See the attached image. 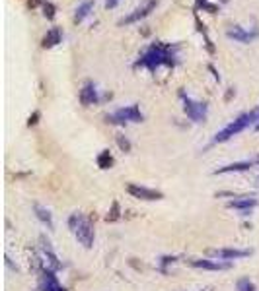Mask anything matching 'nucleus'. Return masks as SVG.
I'll use <instances>...</instances> for the list:
<instances>
[{"label": "nucleus", "mask_w": 259, "mask_h": 291, "mask_svg": "<svg viewBox=\"0 0 259 291\" xmlns=\"http://www.w3.org/2000/svg\"><path fill=\"white\" fill-rule=\"evenodd\" d=\"M179 99L183 101V111L193 122H205L207 118V103L191 99L183 90H179Z\"/></svg>", "instance_id": "5"}, {"label": "nucleus", "mask_w": 259, "mask_h": 291, "mask_svg": "<svg viewBox=\"0 0 259 291\" xmlns=\"http://www.w3.org/2000/svg\"><path fill=\"white\" fill-rule=\"evenodd\" d=\"M115 138H117V146L121 148V150H123V152H131V148H133V146H131V142H129L125 136L117 134Z\"/></svg>", "instance_id": "25"}, {"label": "nucleus", "mask_w": 259, "mask_h": 291, "mask_svg": "<svg viewBox=\"0 0 259 291\" xmlns=\"http://www.w3.org/2000/svg\"><path fill=\"white\" fill-rule=\"evenodd\" d=\"M61 41H63L61 29H59V27H51L47 33L43 35V39H41V47H43V49H53V47L59 45Z\"/></svg>", "instance_id": "17"}, {"label": "nucleus", "mask_w": 259, "mask_h": 291, "mask_svg": "<svg viewBox=\"0 0 259 291\" xmlns=\"http://www.w3.org/2000/svg\"><path fill=\"white\" fill-rule=\"evenodd\" d=\"M226 0H195V10H203L209 14H218Z\"/></svg>", "instance_id": "15"}, {"label": "nucleus", "mask_w": 259, "mask_h": 291, "mask_svg": "<svg viewBox=\"0 0 259 291\" xmlns=\"http://www.w3.org/2000/svg\"><path fill=\"white\" fill-rule=\"evenodd\" d=\"M80 103H82L84 107H90V105L99 103V93L95 90V84L92 80H88V82L82 86V90H80Z\"/></svg>", "instance_id": "13"}, {"label": "nucleus", "mask_w": 259, "mask_h": 291, "mask_svg": "<svg viewBox=\"0 0 259 291\" xmlns=\"http://www.w3.org/2000/svg\"><path fill=\"white\" fill-rule=\"evenodd\" d=\"M158 4H160V0H146V2H142L141 6L135 8L131 14H127L125 18H121L117 22V25H133V23H139L141 20L148 18V16L156 10Z\"/></svg>", "instance_id": "6"}, {"label": "nucleus", "mask_w": 259, "mask_h": 291, "mask_svg": "<svg viewBox=\"0 0 259 291\" xmlns=\"http://www.w3.org/2000/svg\"><path fill=\"white\" fill-rule=\"evenodd\" d=\"M37 291H67L57 280L55 272L53 270H43L41 278H39V286H37Z\"/></svg>", "instance_id": "11"}, {"label": "nucleus", "mask_w": 259, "mask_h": 291, "mask_svg": "<svg viewBox=\"0 0 259 291\" xmlns=\"http://www.w3.org/2000/svg\"><path fill=\"white\" fill-rule=\"evenodd\" d=\"M127 192L137 198V200H148V202H154V200H162L164 194L160 190H154V188H146V186H141V184H127Z\"/></svg>", "instance_id": "8"}, {"label": "nucleus", "mask_w": 259, "mask_h": 291, "mask_svg": "<svg viewBox=\"0 0 259 291\" xmlns=\"http://www.w3.org/2000/svg\"><path fill=\"white\" fill-rule=\"evenodd\" d=\"M209 70H211V72H212V76H214V80H216V82H220V76H218V72H216V68L212 66V64H209Z\"/></svg>", "instance_id": "28"}, {"label": "nucleus", "mask_w": 259, "mask_h": 291, "mask_svg": "<svg viewBox=\"0 0 259 291\" xmlns=\"http://www.w3.org/2000/svg\"><path fill=\"white\" fill-rule=\"evenodd\" d=\"M226 37L228 39H234L238 43H254L256 39H259V27H252V29H244L240 25H232L226 29Z\"/></svg>", "instance_id": "7"}, {"label": "nucleus", "mask_w": 259, "mask_h": 291, "mask_svg": "<svg viewBox=\"0 0 259 291\" xmlns=\"http://www.w3.org/2000/svg\"><path fill=\"white\" fill-rule=\"evenodd\" d=\"M258 120H259V109H254V111H250V113H242V115H240L236 120H232L228 126H224L220 132H216V136L212 138V144L228 142L232 136L244 132L250 124H254V122H258Z\"/></svg>", "instance_id": "2"}, {"label": "nucleus", "mask_w": 259, "mask_h": 291, "mask_svg": "<svg viewBox=\"0 0 259 291\" xmlns=\"http://www.w3.org/2000/svg\"><path fill=\"white\" fill-rule=\"evenodd\" d=\"M33 212H35V216H37V220L41 222L43 225H47V229H53L55 224H53V216H51V212H49L47 208H43L41 204H33Z\"/></svg>", "instance_id": "19"}, {"label": "nucleus", "mask_w": 259, "mask_h": 291, "mask_svg": "<svg viewBox=\"0 0 259 291\" xmlns=\"http://www.w3.org/2000/svg\"><path fill=\"white\" fill-rule=\"evenodd\" d=\"M254 165H259V157H258V159H250V161H238V163H230V165L218 167V169H214V175H224V173L248 171V169H252Z\"/></svg>", "instance_id": "14"}, {"label": "nucleus", "mask_w": 259, "mask_h": 291, "mask_svg": "<svg viewBox=\"0 0 259 291\" xmlns=\"http://www.w3.org/2000/svg\"><path fill=\"white\" fill-rule=\"evenodd\" d=\"M69 227H71L72 235L76 237V241L84 248H92L94 246V239H95V231H94V225L92 222L82 216V214H72L69 218Z\"/></svg>", "instance_id": "3"}, {"label": "nucleus", "mask_w": 259, "mask_h": 291, "mask_svg": "<svg viewBox=\"0 0 259 291\" xmlns=\"http://www.w3.org/2000/svg\"><path fill=\"white\" fill-rule=\"evenodd\" d=\"M256 130H259V120L256 122Z\"/></svg>", "instance_id": "30"}, {"label": "nucleus", "mask_w": 259, "mask_h": 291, "mask_svg": "<svg viewBox=\"0 0 259 291\" xmlns=\"http://www.w3.org/2000/svg\"><path fill=\"white\" fill-rule=\"evenodd\" d=\"M94 6H95V0H84V2L74 10V18H72V22L82 23L88 16H90V12L94 10Z\"/></svg>", "instance_id": "16"}, {"label": "nucleus", "mask_w": 259, "mask_h": 291, "mask_svg": "<svg viewBox=\"0 0 259 291\" xmlns=\"http://www.w3.org/2000/svg\"><path fill=\"white\" fill-rule=\"evenodd\" d=\"M39 118H41V113L39 111H33L29 115V118H27V126L31 128V126H35L37 122H39Z\"/></svg>", "instance_id": "26"}, {"label": "nucleus", "mask_w": 259, "mask_h": 291, "mask_svg": "<svg viewBox=\"0 0 259 291\" xmlns=\"http://www.w3.org/2000/svg\"><path fill=\"white\" fill-rule=\"evenodd\" d=\"M195 25H197V31L205 37V45H207V51L211 53V55H214V45H212V39L209 37V33H207V25L201 22V18L197 16V12H195Z\"/></svg>", "instance_id": "20"}, {"label": "nucleus", "mask_w": 259, "mask_h": 291, "mask_svg": "<svg viewBox=\"0 0 259 291\" xmlns=\"http://www.w3.org/2000/svg\"><path fill=\"white\" fill-rule=\"evenodd\" d=\"M238 291H256V286L250 282V278H242L238 282Z\"/></svg>", "instance_id": "23"}, {"label": "nucleus", "mask_w": 259, "mask_h": 291, "mask_svg": "<svg viewBox=\"0 0 259 291\" xmlns=\"http://www.w3.org/2000/svg\"><path fill=\"white\" fill-rule=\"evenodd\" d=\"M97 167L99 169H111L113 167V163H115V159H113V156L109 154V150H103L99 156H97Z\"/></svg>", "instance_id": "21"}, {"label": "nucleus", "mask_w": 259, "mask_h": 291, "mask_svg": "<svg viewBox=\"0 0 259 291\" xmlns=\"http://www.w3.org/2000/svg\"><path fill=\"white\" fill-rule=\"evenodd\" d=\"M105 220H107V222H111V224L119 220V204L117 202H113V204H111V212L105 216Z\"/></svg>", "instance_id": "24"}, {"label": "nucleus", "mask_w": 259, "mask_h": 291, "mask_svg": "<svg viewBox=\"0 0 259 291\" xmlns=\"http://www.w3.org/2000/svg\"><path fill=\"white\" fill-rule=\"evenodd\" d=\"M230 210H240V212H250L252 208L258 206V200L256 198H250V196H244V198H238V200H230L226 204Z\"/></svg>", "instance_id": "18"}, {"label": "nucleus", "mask_w": 259, "mask_h": 291, "mask_svg": "<svg viewBox=\"0 0 259 291\" xmlns=\"http://www.w3.org/2000/svg\"><path fill=\"white\" fill-rule=\"evenodd\" d=\"M211 256H214L216 260H238V258H246L252 254V250H244V248H211L207 250Z\"/></svg>", "instance_id": "10"}, {"label": "nucleus", "mask_w": 259, "mask_h": 291, "mask_svg": "<svg viewBox=\"0 0 259 291\" xmlns=\"http://www.w3.org/2000/svg\"><path fill=\"white\" fill-rule=\"evenodd\" d=\"M121 0H105V8L107 10H113V8H117V4Z\"/></svg>", "instance_id": "27"}, {"label": "nucleus", "mask_w": 259, "mask_h": 291, "mask_svg": "<svg viewBox=\"0 0 259 291\" xmlns=\"http://www.w3.org/2000/svg\"><path fill=\"white\" fill-rule=\"evenodd\" d=\"M105 120L109 124H125V122H142L144 120V115L141 113V109L137 105H127V107H121L117 111H113L111 115L105 116Z\"/></svg>", "instance_id": "4"}, {"label": "nucleus", "mask_w": 259, "mask_h": 291, "mask_svg": "<svg viewBox=\"0 0 259 291\" xmlns=\"http://www.w3.org/2000/svg\"><path fill=\"white\" fill-rule=\"evenodd\" d=\"M41 258H43V266H45L47 270L57 272V270L63 268V264H61L59 256L55 254L53 246H51V243H49L45 237H41Z\"/></svg>", "instance_id": "9"}, {"label": "nucleus", "mask_w": 259, "mask_h": 291, "mask_svg": "<svg viewBox=\"0 0 259 291\" xmlns=\"http://www.w3.org/2000/svg\"><path fill=\"white\" fill-rule=\"evenodd\" d=\"M236 91H234V88H230V90H228V93H226V101H228V99H230V97H232V95H234Z\"/></svg>", "instance_id": "29"}, {"label": "nucleus", "mask_w": 259, "mask_h": 291, "mask_svg": "<svg viewBox=\"0 0 259 291\" xmlns=\"http://www.w3.org/2000/svg\"><path fill=\"white\" fill-rule=\"evenodd\" d=\"M55 12H57V6L53 2H43V16L47 18L49 22L55 20Z\"/></svg>", "instance_id": "22"}, {"label": "nucleus", "mask_w": 259, "mask_h": 291, "mask_svg": "<svg viewBox=\"0 0 259 291\" xmlns=\"http://www.w3.org/2000/svg\"><path fill=\"white\" fill-rule=\"evenodd\" d=\"M177 49L179 45H172V43H162V41H154L146 47L139 55L135 68H146L150 72H156L160 66L173 68L177 64Z\"/></svg>", "instance_id": "1"}, {"label": "nucleus", "mask_w": 259, "mask_h": 291, "mask_svg": "<svg viewBox=\"0 0 259 291\" xmlns=\"http://www.w3.org/2000/svg\"><path fill=\"white\" fill-rule=\"evenodd\" d=\"M189 266L218 272V270H230L232 268V262H226V260H209V258H203V260L193 258V260H189Z\"/></svg>", "instance_id": "12"}]
</instances>
